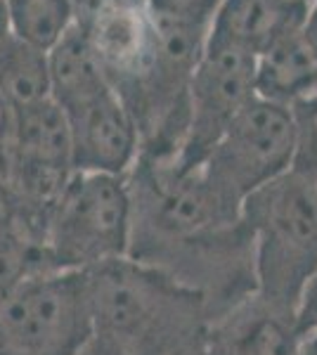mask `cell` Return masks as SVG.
Here are the masks:
<instances>
[{"label":"cell","mask_w":317,"mask_h":355,"mask_svg":"<svg viewBox=\"0 0 317 355\" xmlns=\"http://www.w3.org/2000/svg\"><path fill=\"white\" fill-rule=\"evenodd\" d=\"M83 275L95 336L121 355H204L211 311L199 291L128 256Z\"/></svg>","instance_id":"6da1fadb"},{"label":"cell","mask_w":317,"mask_h":355,"mask_svg":"<svg viewBox=\"0 0 317 355\" xmlns=\"http://www.w3.org/2000/svg\"><path fill=\"white\" fill-rule=\"evenodd\" d=\"M249 232L253 296L296 315L303 287L317 268L315 178L286 171L241 202Z\"/></svg>","instance_id":"7a4b0ae2"},{"label":"cell","mask_w":317,"mask_h":355,"mask_svg":"<svg viewBox=\"0 0 317 355\" xmlns=\"http://www.w3.org/2000/svg\"><path fill=\"white\" fill-rule=\"evenodd\" d=\"M130 192L126 175L78 173L50 209L43 251L50 270H88L128 256Z\"/></svg>","instance_id":"3957f363"},{"label":"cell","mask_w":317,"mask_h":355,"mask_svg":"<svg viewBox=\"0 0 317 355\" xmlns=\"http://www.w3.org/2000/svg\"><path fill=\"white\" fill-rule=\"evenodd\" d=\"M83 270H45L0 296V355H78L93 339Z\"/></svg>","instance_id":"277c9868"},{"label":"cell","mask_w":317,"mask_h":355,"mask_svg":"<svg viewBox=\"0 0 317 355\" xmlns=\"http://www.w3.org/2000/svg\"><path fill=\"white\" fill-rule=\"evenodd\" d=\"M293 152L291 110L256 95L225 128L201 171L225 202L241 209L251 192L291 171Z\"/></svg>","instance_id":"5b68a950"},{"label":"cell","mask_w":317,"mask_h":355,"mask_svg":"<svg viewBox=\"0 0 317 355\" xmlns=\"http://www.w3.org/2000/svg\"><path fill=\"white\" fill-rule=\"evenodd\" d=\"M256 97V57L206 41L189 81L187 130L178 157L180 168L201 166L234 116Z\"/></svg>","instance_id":"8992f818"},{"label":"cell","mask_w":317,"mask_h":355,"mask_svg":"<svg viewBox=\"0 0 317 355\" xmlns=\"http://www.w3.org/2000/svg\"><path fill=\"white\" fill-rule=\"evenodd\" d=\"M71 12L112 88L123 95L140 81L152 55L154 19L147 0H71Z\"/></svg>","instance_id":"52a82bcc"},{"label":"cell","mask_w":317,"mask_h":355,"mask_svg":"<svg viewBox=\"0 0 317 355\" xmlns=\"http://www.w3.org/2000/svg\"><path fill=\"white\" fill-rule=\"evenodd\" d=\"M71 125V157L78 173L128 175L142 150L140 130L128 107L109 88L67 112Z\"/></svg>","instance_id":"ba28073f"},{"label":"cell","mask_w":317,"mask_h":355,"mask_svg":"<svg viewBox=\"0 0 317 355\" xmlns=\"http://www.w3.org/2000/svg\"><path fill=\"white\" fill-rule=\"evenodd\" d=\"M301 343L296 315L277 311L251 294L211 320L204 355H298Z\"/></svg>","instance_id":"9c48e42d"},{"label":"cell","mask_w":317,"mask_h":355,"mask_svg":"<svg viewBox=\"0 0 317 355\" xmlns=\"http://www.w3.org/2000/svg\"><path fill=\"white\" fill-rule=\"evenodd\" d=\"M305 0H223L209 26V43L230 45L253 57L305 26Z\"/></svg>","instance_id":"30bf717a"},{"label":"cell","mask_w":317,"mask_h":355,"mask_svg":"<svg viewBox=\"0 0 317 355\" xmlns=\"http://www.w3.org/2000/svg\"><path fill=\"white\" fill-rule=\"evenodd\" d=\"M317 93V48L305 26L256 57V95L291 107Z\"/></svg>","instance_id":"8fae6325"},{"label":"cell","mask_w":317,"mask_h":355,"mask_svg":"<svg viewBox=\"0 0 317 355\" xmlns=\"http://www.w3.org/2000/svg\"><path fill=\"white\" fill-rule=\"evenodd\" d=\"M48 69L50 97L65 112L76 110L112 88L95 50L74 24L48 50Z\"/></svg>","instance_id":"7c38bea8"},{"label":"cell","mask_w":317,"mask_h":355,"mask_svg":"<svg viewBox=\"0 0 317 355\" xmlns=\"http://www.w3.org/2000/svg\"><path fill=\"white\" fill-rule=\"evenodd\" d=\"M0 97L12 110L50 97L48 53L10 31L0 38Z\"/></svg>","instance_id":"4fadbf2b"},{"label":"cell","mask_w":317,"mask_h":355,"mask_svg":"<svg viewBox=\"0 0 317 355\" xmlns=\"http://www.w3.org/2000/svg\"><path fill=\"white\" fill-rule=\"evenodd\" d=\"M10 33L48 53L74 24L71 0H3Z\"/></svg>","instance_id":"5bb4252c"},{"label":"cell","mask_w":317,"mask_h":355,"mask_svg":"<svg viewBox=\"0 0 317 355\" xmlns=\"http://www.w3.org/2000/svg\"><path fill=\"white\" fill-rule=\"evenodd\" d=\"M296 133V152H293V171L317 175V93L289 107Z\"/></svg>","instance_id":"9a60e30c"},{"label":"cell","mask_w":317,"mask_h":355,"mask_svg":"<svg viewBox=\"0 0 317 355\" xmlns=\"http://www.w3.org/2000/svg\"><path fill=\"white\" fill-rule=\"evenodd\" d=\"M221 3L223 0H147L149 12L154 17L206 26H211V19L218 12Z\"/></svg>","instance_id":"2e32d148"},{"label":"cell","mask_w":317,"mask_h":355,"mask_svg":"<svg viewBox=\"0 0 317 355\" xmlns=\"http://www.w3.org/2000/svg\"><path fill=\"white\" fill-rule=\"evenodd\" d=\"M296 327L301 339L315 334L317 331V268L310 275V279L305 282L301 301L296 308Z\"/></svg>","instance_id":"e0dca14e"},{"label":"cell","mask_w":317,"mask_h":355,"mask_svg":"<svg viewBox=\"0 0 317 355\" xmlns=\"http://www.w3.org/2000/svg\"><path fill=\"white\" fill-rule=\"evenodd\" d=\"M10 140H12V107L0 97V180L8 175Z\"/></svg>","instance_id":"ac0fdd59"},{"label":"cell","mask_w":317,"mask_h":355,"mask_svg":"<svg viewBox=\"0 0 317 355\" xmlns=\"http://www.w3.org/2000/svg\"><path fill=\"white\" fill-rule=\"evenodd\" d=\"M78 355H121V353H119L114 346H109L107 341H102L100 336H95V334H93V339H90V343H88V346H85Z\"/></svg>","instance_id":"d6986e66"},{"label":"cell","mask_w":317,"mask_h":355,"mask_svg":"<svg viewBox=\"0 0 317 355\" xmlns=\"http://www.w3.org/2000/svg\"><path fill=\"white\" fill-rule=\"evenodd\" d=\"M305 33H308V38L317 48V0L310 3V12H308V19H305Z\"/></svg>","instance_id":"ffe728a7"},{"label":"cell","mask_w":317,"mask_h":355,"mask_svg":"<svg viewBox=\"0 0 317 355\" xmlns=\"http://www.w3.org/2000/svg\"><path fill=\"white\" fill-rule=\"evenodd\" d=\"M298 355H317V331L310 336H305L301 343V353Z\"/></svg>","instance_id":"44dd1931"},{"label":"cell","mask_w":317,"mask_h":355,"mask_svg":"<svg viewBox=\"0 0 317 355\" xmlns=\"http://www.w3.org/2000/svg\"><path fill=\"white\" fill-rule=\"evenodd\" d=\"M8 31H10V26H8V12H5V3L0 0V38H3Z\"/></svg>","instance_id":"7402d4cb"},{"label":"cell","mask_w":317,"mask_h":355,"mask_svg":"<svg viewBox=\"0 0 317 355\" xmlns=\"http://www.w3.org/2000/svg\"><path fill=\"white\" fill-rule=\"evenodd\" d=\"M315 178V187H317V175H313Z\"/></svg>","instance_id":"603a6c76"},{"label":"cell","mask_w":317,"mask_h":355,"mask_svg":"<svg viewBox=\"0 0 317 355\" xmlns=\"http://www.w3.org/2000/svg\"><path fill=\"white\" fill-rule=\"evenodd\" d=\"M305 3H315V0H305Z\"/></svg>","instance_id":"cb8c5ba5"}]
</instances>
